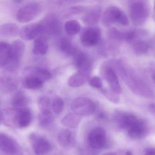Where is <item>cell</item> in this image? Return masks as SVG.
I'll return each mask as SVG.
<instances>
[{
    "mask_svg": "<svg viewBox=\"0 0 155 155\" xmlns=\"http://www.w3.org/2000/svg\"><path fill=\"white\" fill-rule=\"evenodd\" d=\"M32 120V114L28 107L8 108L4 116L5 125L13 128H25L30 125Z\"/></svg>",
    "mask_w": 155,
    "mask_h": 155,
    "instance_id": "obj_1",
    "label": "cell"
},
{
    "mask_svg": "<svg viewBox=\"0 0 155 155\" xmlns=\"http://www.w3.org/2000/svg\"><path fill=\"white\" fill-rule=\"evenodd\" d=\"M129 15L132 22L135 25H141L147 20L150 7L147 3L144 1H133L129 5Z\"/></svg>",
    "mask_w": 155,
    "mask_h": 155,
    "instance_id": "obj_2",
    "label": "cell"
},
{
    "mask_svg": "<svg viewBox=\"0 0 155 155\" xmlns=\"http://www.w3.org/2000/svg\"><path fill=\"white\" fill-rule=\"evenodd\" d=\"M102 21L106 27H109L116 22L123 25L129 24L127 16L121 9L115 6H110L106 9L102 15Z\"/></svg>",
    "mask_w": 155,
    "mask_h": 155,
    "instance_id": "obj_3",
    "label": "cell"
},
{
    "mask_svg": "<svg viewBox=\"0 0 155 155\" xmlns=\"http://www.w3.org/2000/svg\"><path fill=\"white\" fill-rule=\"evenodd\" d=\"M25 50V45L22 41L17 40L11 45L10 55L6 66L3 70L15 71L19 67Z\"/></svg>",
    "mask_w": 155,
    "mask_h": 155,
    "instance_id": "obj_4",
    "label": "cell"
},
{
    "mask_svg": "<svg viewBox=\"0 0 155 155\" xmlns=\"http://www.w3.org/2000/svg\"><path fill=\"white\" fill-rule=\"evenodd\" d=\"M19 80L15 71L3 70L0 73V91L5 94L15 92L19 86Z\"/></svg>",
    "mask_w": 155,
    "mask_h": 155,
    "instance_id": "obj_5",
    "label": "cell"
},
{
    "mask_svg": "<svg viewBox=\"0 0 155 155\" xmlns=\"http://www.w3.org/2000/svg\"><path fill=\"white\" fill-rule=\"evenodd\" d=\"M71 108L73 112L78 115L89 116L95 112L96 105L90 98L86 97H78L72 102Z\"/></svg>",
    "mask_w": 155,
    "mask_h": 155,
    "instance_id": "obj_6",
    "label": "cell"
},
{
    "mask_svg": "<svg viewBox=\"0 0 155 155\" xmlns=\"http://www.w3.org/2000/svg\"><path fill=\"white\" fill-rule=\"evenodd\" d=\"M0 151L5 155H24L16 141L3 133H0Z\"/></svg>",
    "mask_w": 155,
    "mask_h": 155,
    "instance_id": "obj_7",
    "label": "cell"
},
{
    "mask_svg": "<svg viewBox=\"0 0 155 155\" xmlns=\"http://www.w3.org/2000/svg\"><path fill=\"white\" fill-rule=\"evenodd\" d=\"M101 37L100 28L89 26L84 28L81 32L80 41L84 46L93 47L98 44Z\"/></svg>",
    "mask_w": 155,
    "mask_h": 155,
    "instance_id": "obj_8",
    "label": "cell"
},
{
    "mask_svg": "<svg viewBox=\"0 0 155 155\" xmlns=\"http://www.w3.org/2000/svg\"><path fill=\"white\" fill-rule=\"evenodd\" d=\"M41 11V6L38 4H28L19 10L16 15V19L20 22H28L37 17Z\"/></svg>",
    "mask_w": 155,
    "mask_h": 155,
    "instance_id": "obj_9",
    "label": "cell"
},
{
    "mask_svg": "<svg viewBox=\"0 0 155 155\" xmlns=\"http://www.w3.org/2000/svg\"><path fill=\"white\" fill-rule=\"evenodd\" d=\"M89 146L96 149H101L106 145L105 131L101 127H96L90 131L87 136Z\"/></svg>",
    "mask_w": 155,
    "mask_h": 155,
    "instance_id": "obj_10",
    "label": "cell"
},
{
    "mask_svg": "<svg viewBox=\"0 0 155 155\" xmlns=\"http://www.w3.org/2000/svg\"><path fill=\"white\" fill-rule=\"evenodd\" d=\"M29 140L35 153L36 155H46L51 151V144L45 138L33 134L29 136Z\"/></svg>",
    "mask_w": 155,
    "mask_h": 155,
    "instance_id": "obj_11",
    "label": "cell"
},
{
    "mask_svg": "<svg viewBox=\"0 0 155 155\" xmlns=\"http://www.w3.org/2000/svg\"><path fill=\"white\" fill-rule=\"evenodd\" d=\"M44 31V26L42 23H35L23 26L20 30L19 35L22 39L30 41L41 35Z\"/></svg>",
    "mask_w": 155,
    "mask_h": 155,
    "instance_id": "obj_12",
    "label": "cell"
},
{
    "mask_svg": "<svg viewBox=\"0 0 155 155\" xmlns=\"http://www.w3.org/2000/svg\"><path fill=\"white\" fill-rule=\"evenodd\" d=\"M103 76L113 91L118 94L122 93V87L117 74L112 66L106 65L103 67Z\"/></svg>",
    "mask_w": 155,
    "mask_h": 155,
    "instance_id": "obj_13",
    "label": "cell"
},
{
    "mask_svg": "<svg viewBox=\"0 0 155 155\" xmlns=\"http://www.w3.org/2000/svg\"><path fill=\"white\" fill-rule=\"evenodd\" d=\"M114 120L118 127L127 130L137 121V119L132 114L117 112L115 115Z\"/></svg>",
    "mask_w": 155,
    "mask_h": 155,
    "instance_id": "obj_14",
    "label": "cell"
},
{
    "mask_svg": "<svg viewBox=\"0 0 155 155\" xmlns=\"http://www.w3.org/2000/svg\"><path fill=\"white\" fill-rule=\"evenodd\" d=\"M74 56V65L78 71H90L92 62L87 54L82 52H77Z\"/></svg>",
    "mask_w": 155,
    "mask_h": 155,
    "instance_id": "obj_15",
    "label": "cell"
},
{
    "mask_svg": "<svg viewBox=\"0 0 155 155\" xmlns=\"http://www.w3.org/2000/svg\"><path fill=\"white\" fill-rule=\"evenodd\" d=\"M101 7L95 6L87 10L83 16V22L89 26H93L98 22L102 16Z\"/></svg>",
    "mask_w": 155,
    "mask_h": 155,
    "instance_id": "obj_16",
    "label": "cell"
},
{
    "mask_svg": "<svg viewBox=\"0 0 155 155\" xmlns=\"http://www.w3.org/2000/svg\"><path fill=\"white\" fill-rule=\"evenodd\" d=\"M90 76V71H78L69 78L68 84L71 87H79L88 81Z\"/></svg>",
    "mask_w": 155,
    "mask_h": 155,
    "instance_id": "obj_17",
    "label": "cell"
},
{
    "mask_svg": "<svg viewBox=\"0 0 155 155\" xmlns=\"http://www.w3.org/2000/svg\"><path fill=\"white\" fill-rule=\"evenodd\" d=\"M23 74L35 76L41 79L44 83L50 80L52 77L51 74L48 70L40 67H26L24 70Z\"/></svg>",
    "mask_w": 155,
    "mask_h": 155,
    "instance_id": "obj_18",
    "label": "cell"
},
{
    "mask_svg": "<svg viewBox=\"0 0 155 155\" xmlns=\"http://www.w3.org/2000/svg\"><path fill=\"white\" fill-rule=\"evenodd\" d=\"M127 131L130 137L133 139H138L144 136L147 132V128L143 121L137 119Z\"/></svg>",
    "mask_w": 155,
    "mask_h": 155,
    "instance_id": "obj_19",
    "label": "cell"
},
{
    "mask_svg": "<svg viewBox=\"0 0 155 155\" xmlns=\"http://www.w3.org/2000/svg\"><path fill=\"white\" fill-rule=\"evenodd\" d=\"M49 49V45L47 38L41 35L35 38L33 46L32 51L35 55H45Z\"/></svg>",
    "mask_w": 155,
    "mask_h": 155,
    "instance_id": "obj_20",
    "label": "cell"
},
{
    "mask_svg": "<svg viewBox=\"0 0 155 155\" xmlns=\"http://www.w3.org/2000/svg\"><path fill=\"white\" fill-rule=\"evenodd\" d=\"M59 143L63 147L69 148L72 147L75 142V137L73 133L68 129L61 130L58 136Z\"/></svg>",
    "mask_w": 155,
    "mask_h": 155,
    "instance_id": "obj_21",
    "label": "cell"
},
{
    "mask_svg": "<svg viewBox=\"0 0 155 155\" xmlns=\"http://www.w3.org/2000/svg\"><path fill=\"white\" fill-rule=\"evenodd\" d=\"M49 20L42 23L44 26V34L50 35H55L59 34L61 31V25L59 21L54 17H51Z\"/></svg>",
    "mask_w": 155,
    "mask_h": 155,
    "instance_id": "obj_22",
    "label": "cell"
},
{
    "mask_svg": "<svg viewBox=\"0 0 155 155\" xmlns=\"http://www.w3.org/2000/svg\"><path fill=\"white\" fill-rule=\"evenodd\" d=\"M22 84L27 89L38 90L43 87L44 82L38 78L28 74H23Z\"/></svg>",
    "mask_w": 155,
    "mask_h": 155,
    "instance_id": "obj_23",
    "label": "cell"
},
{
    "mask_svg": "<svg viewBox=\"0 0 155 155\" xmlns=\"http://www.w3.org/2000/svg\"><path fill=\"white\" fill-rule=\"evenodd\" d=\"M20 32L19 27L15 24L9 23L0 25V37L12 38L18 35Z\"/></svg>",
    "mask_w": 155,
    "mask_h": 155,
    "instance_id": "obj_24",
    "label": "cell"
},
{
    "mask_svg": "<svg viewBox=\"0 0 155 155\" xmlns=\"http://www.w3.org/2000/svg\"><path fill=\"white\" fill-rule=\"evenodd\" d=\"M29 100L24 92L19 90L15 94L11 100V104L13 108H20L27 107Z\"/></svg>",
    "mask_w": 155,
    "mask_h": 155,
    "instance_id": "obj_25",
    "label": "cell"
},
{
    "mask_svg": "<svg viewBox=\"0 0 155 155\" xmlns=\"http://www.w3.org/2000/svg\"><path fill=\"white\" fill-rule=\"evenodd\" d=\"M81 119L80 116L74 113L67 114L62 119L61 124L68 128L74 129L78 126Z\"/></svg>",
    "mask_w": 155,
    "mask_h": 155,
    "instance_id": "obj_26",
    "label": "cell"
},
{
    "mask_svg": "<svg viewBox=\"0 0 155 155\" xmlns=\"http://www.w3.org/2000/svg\"><path fill=\"white\" fill-rule=\"evenodd\" d=\"M11 45L4 41H0V68H5L10 55Z\"/></svg>",
    "mask_w": 155,
    "mask_h": 155,
    "instance_id": "obj_27",
    "label": "cell"
},
{
    "mask_svg": "<svg viewBox=\"0 0 155 155\" xmlns=\"http://www.w3.org/2000/svg\"><path fill=\"white\" fill-rule=\"evenodd\" d=\"M60 50L66 55L74 56L77 51L71 41L66 38H63L59 42Z\"/></svg>",
    "mask_w": 155,
    "mask_h": 155,
    "instance_id": "obj_28",
    "label": "cell"
},
{
    "mask_svg": "<svg viewBox=\"0 0 155 155\" xmlns=\"http://www.w3.org/2000/svg\"><path fill=\"white\" fill-rule=\"evenodd\" d=\"M64 29L68 35L73 36L78 34L81 31V25L77 20H69L65 23Z\"/></svg>",
    "mask_w": 155,
    "mask_h": 155,
    "instance_id": "obj_29",
    "label": "cell"
},
{
    "mask_svg": "<svg viewBox=\"0 0 155 155\" xmlns=\"http://www.w3.org/2000/svg\"><path fill=\"white\" fill-rule=\"evenodd\" d=\"M40 126L44 128L50 127L54 121V117L51 112H41L38 117Z\"/></svg>",
    "mask_w": 155,
    "mask_h": 155,
    "instance_id": "obj_30",
    "label": "cell"
},
{
    "mask_svg": "<svg viewBox=\"0 0 155 155\" xmlns=\"http://www.w3.org/2000/svg\"><path fill=\"white\" fill-rule=\"evenodd\" d=\"M102 92L104 95L113 104H118L120 101L119 94L114 92L112 89H103Z\"/></svg>",
    "mask_w": 155,
    "mask_h": 155,
    "instance_id": "obj_31",
    "label": "cell"
},
{
    "mask_svg": "<svg viewBox=\"0 0 155 155\" xmlns=\"http://www.w3.org/2000/svg\"><path fill=\"white\" fill-rule=\"evenodd\" d=\"M38 105L41 112H51V104L50 99L46 96L40 97L38 99Z\"/></svg>",
    "mask_w": 155,
    "mask_h": 155,
    "instance_id": "obj_32",
    "label": "cell"
},
{
    "mask_svg": "<svg viewBox=\"0 0 155 155\" xmlns=\"http://www.w3.org/2000/svg\"><path fill=\"white\" fill-rule=\"evenodd\" d=\"M52 109L54 113L56 115L61 114L64 109V103L60 97H56L53 101L51 105Z\"/></svg>",
    "mask_w": 155,
    "mask_h": 155,
    "instance_id": "obj_33",
    "label": "cell"
},
{
    "mask_svg": "<svg viewBox=\"0 0 155 155\" xmlns=\"http://www.w3.org/2000/svg\"><path fill=\"white\" fill-rule=\"evenodd\" d=\"M134 50L135 52L137 54H144L147 52L148 51V44L144 41H139L137 42L134 45Z\"/></svg>",
    "mask_w": 155,
    "mask_h": 155,
    "instance_id": "obj_34",
    "label": "cell"
},
{
    "mask_svg": "<svg viewBox=\"0 0 155 155\" xmlns=\"http://www.w3.org/2000/svg\"><path fill=\"white\" fill-rule=\"evenodd\" d=\"M109 35L113 40L117 41L124 40V33L119 31L115 28L110 29L109 31Z\"/></svg>",
    "mask_w": 155,
    "mask_h": 155,
    "instance_id": "obj_35",
    "label": "cell"
},
{
    "mask_svg": "<svg viewBox=\"0 0 155 155\" xmlns=\"http://www.w3.org/2000/svg\"><path fill=\"white\" fill-rule=\"evenodd\" d=\"M88 84L92 87L96 88H102L103 87V82L102 79L97 76H94L88 80Z\"/></svg>",
    "mask_w": 155,
    "mask_h": 155,
    "instance_id": "obj_36",
    "label": "cell"
},
{
    "mask_svg": "<svg viewBox=\"0 0 155 155\" xmlns=\"http://www.w3.org/2000/svg\"><path fill=\"white\" fill-rule=\"evenodd\" d=\"M143 155H155V148L152 147L145 149Z\"/></svg>",
    "mask_w": 155,
    "mask_h": 155,
    "instance_id": "obj_37",
    "label": "cell"
},
{
    "mask_svg": "<svg viewBox=\"0 0 155 155\" xmlns=\"http://www.w3.org/2000/svg\"><path fill=\"white\" fill-rule=\"evenodd\" d=\"M102 155H116V154L114 153L111 152V153H106Z\"/></svg>",
    "mask_w": 155,
    "mask_h": 155,
    "instance_id": "obj_38",
    "label": "cell"
},
{
    "mask_svg": "<svg viewBox=\"0 0 155 155\" xmlns=\"http://www.w3.org/2000/svg\"><path fill=\"white\" fill-rule=\"evenodd\" d=\"M2 123V113L0 112V125L1 123Z\"/></svg>",
    "mask_w": 155,
    "mask_h": 155,
    "instance_id": "obj_39",
    "label": "cell"
},
{
    "mask_svg": "<svg viewBox=\"0 0 155 155\" xmlns=\"http://www.w3.org/2000/svg\"><path fill=\"white\" fill-rule=\"evenodd\" d=\"M126 155H133L132 153H131L130 151H128V152H127L126 153Z\"/></svg>",
    "mask_w": 155,
    "mask_h": 155,
    "instance_id": "obj_40",
    "label": "cell"
},
{
    "mask_svg": "<svg viewBox=\"0 0 155 155\" xmlns=\"http://www.w3.org/2000/svg\"><path fill=\"white\" fill-rule=\"evenodd\" d=\"M15 2H21L22 0H13Z\"/></svg>",
    "mask_w": 155,
    "mask_h": 155,
    "instance_id": "obj_41",
    "label": "cell"
},
{
    "mask_svg": "<svg viewBox=\"0 0 155 155\" xmlns=\"http://www.w3.org/2000/svg\"><path fill=\"white\" fill-rule=\"evenodd\" d=\"M153 79L154 82L155 84V73L154 74L153 76Z\"/></svg>",
    "mask_w": 155,
    "mask_h": 155,
    "instance_id": "obj_42",
    "label": "cell"
},
{
    "mask_svg": "<svg viewBox=\"0 0 155 155\" xmlns=\"http://www.w3.org/2000/svg\"><path fill=\"white\" fill-rule=\"evenodd\" d=\"M154 9L155 10V3H154Z\"/></svg>",
    "mask_w": 155,
    "mask_h": 155,
    "instance_id": "obj_43",
    "label": "cell"
}]
</instances>
